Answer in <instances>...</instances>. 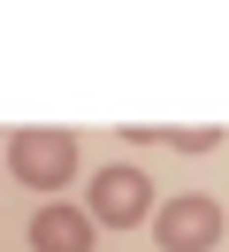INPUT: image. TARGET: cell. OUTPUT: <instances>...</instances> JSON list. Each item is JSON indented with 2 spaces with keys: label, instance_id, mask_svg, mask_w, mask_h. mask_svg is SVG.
I'll return each mask as SVG.
<instances>
[{
  "label": "cell",
  "instance_id": "cell-1",
  "mask_svg": "<svg viewBox=\"0 0 229 252\" xmlns=\"http://www.w3.org/2000/svg\"><path fill=\"white\" fill-rule=\"evenodd\" d=\"M8 168L31 191H61V184H76V138L69 130H15L8 138Z\"/></svg>",
  "mask_w": 229,
  "mask_h": 252
},
{
  "label": "cell",
  "instance_id": "cell-2",
  "mask_svg": "<svg viewBox=\"0 0 229 252\" xmlns=\"http://www.w3.org/2000/svg\"><path fill=\"white\" fill-rule=\"evenodd\" d=\"M153 237H161V252H206L222 245V206L206 191H183V199L153 206Z\"/></svg>",
  "mask_w": 229,
  "mask_h": 252
},
{
  "label": "cell",
  "instance_id": "cell-3",
  "mask_svg": "<svg viewBox=\"0 0 229 252\" xmlns=\"http://www.w3.org/2000/svg\"><path fill=\"white\" fill-rule=\"evenodd\" d=\"M99 229H137V221L153 214V184L145 168H99L92 176V206H84Z\"/></svg>",
  "mask_w": 229,
  "mask_h": 252
},
{
  "label": "cell",
  "instance_id": "cell-4",
  "mask_svg": "<svg viewBox=\"0 0 229 252\" xmlns=\"http://www.w3.org/2000/svg\"><path fill=\"white\" fill-rule=\"evenodd\" d=\"M92 229H99V221L76 214V206H61V199H46L38 214H31V245L38 252H92Z\"/></svg>",
  "mask_w": 229,
  "mask_h": 252
},
{
  "label": "cell",
  "instance_id": "cell-5",
  "mask_svg": "<svg viewBox=\"0 0 229 252\" xmlns=\"http://www.w3.org/2000/svg\"><path fill=\"white\" fill-rule=\"evenodd\" d=\"M130 138L137 145H168V153H214V145H222V130H145V123H130Z\"/></svg>",
  "mask_w": 229,
  "mask_h": 252
}]
</instances>
